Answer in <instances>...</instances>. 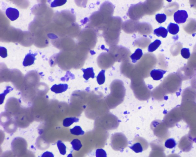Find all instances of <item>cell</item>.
<instances>
[{
	"instance_id": "obj_1",
	"label": "cell",
	"mask_w": 196,
	"mask_h": 157,
	"mask_svg": "<svg viewBox=\"0 0 196 157\" xmlns=\"http://www.w3.org/2000/svg\"><path fill=\"white\" fill-rule=\"evenodd\" d=\"M188 17V13L184 10H178L174 14V21L179 24L185 23Z\"/></svg>"
},
{
	"instance_id": "obj_2",
	"label": "cell",
	"mask_w": 196,
	"mask_h": 157,
	"mask_svg": "<svg viewBox=\"0 0 196 157\" xmlns=\"http://www.w3.org/2000/svg\"><path fill=\"white\" fill-rule=\"evenodd\" d=\"M6 15L11 21H14L18 18L19 12L17 9L9 7L7 9L5 12Z\"/></svg>"
},
{
	"instance_id": "obj_3",
	"label": "cell",
	"mask_w": 196,
	"mask_h": 157,
	"mask_svg": "<svg viewBox=\"0 0 196 157\" xmlns=\"http://www.w3.org/2000/svg\"><path fill=\"white\" fill-rule=\"evenodd\" d=\"M166 73V71L162 70L154 69L151 71L150 75L154 80H159L162 78L164 75Z\"/></svg>"
},
{
	"instance_id": "obj_4",
	"label": "cell",
	"mask_w": 196,
	"mask_h": 157,
	"mask_svg": "<svg viewBox=\"0 0 196 157\" xmlns=\"http://www.w3.org/2000/svg\"><path fill=\"white\" fill-rule=\"evenodd\" d=\"M37 54L28 53L26 55L23 62V66L26 67L32 65L36 59L35 56Z\"/></svg>"
},
{
	"instance_id": "obj_5",
	"label": "cell",
	"mask_w": 196,
	"mask_h": 157,
	"mask_svg": "<svg viewBox=\"0 0 196 157\" xmlns=\"http://www.w3.org/2000/svg\"><path fill=\"white\" fill-rule=\"evenodd\" d=\"M68 85L67 84H61L54 85L51 88V90L56 94H60L65 92L68 89Z\"/></svg>"
},
{
	"instance_id": "obj_6",
	"label": "cell",
	"mask_w": 196,
	"mask_h": 157,
	"mask_svg": "<svg viewBox=\"0 0 196 157\" xmlns=\"http://www.w3.org/2000/svg\"><path fill=\"white\" fill-rule=\"evenodd\" d=\"M81 70L84 73L83 77L86 80H89L90 78L94 79L95 77V73L93 68H87L86 69H82Z\"/></svg>"
},
{
	"instance_id": "obj_7",
	"label": "cell",
	"mask_w": 196,
	"mask_h": 157,
	"mask_svg": "<svg viewBox=\"0 0 196 157\" xmlns=\"http://www.w3.org/2000/svg\"><path fill=\"white\" fill-rule=\"evenodd\" d=\"M168 32V30L166 28L161 27L155 30L154 34L158 37H161L163 38H165L167 37Z\"/></svg>"
},
{
	"instance_id": "obj_8",
	"label": "cell",
	"mask_w": 196,
	"mask_h": 157,
	"mask_svg": "<svg viewBox=\"0 0 196 157\" xmlns=\"http://www.w3.org/2000/svg\"><path fill=\"white\" fill-rule=\"evenodd\" d=\"M143 55L141 49L138 48L136 50L135 52L130 56L133 63H136L137 60L140 59Z\"/></svg>"
},
{
	"instance_id": "obj_9",
	"label": "cell",
	"mask_w": 196,
	"mask_h": 157,
	"mask_svg": "<svg viewBox=\"0 0 196 157\" xmlns=\"http://www.w3.org/2000/svg\"><path fill=\"white\" fill-rule=\"evenodd\" d=\"M167 30L172 35H176L179 32V27L176 24L170 23L167 27Z\"/></svg>"
},
{
	"instance_id": "obj_10",
	"label": "cell",
	"mask_w": 196,
	"mask_h": 157,
	"mask_svg": "<svg viewBox=\"0 0 196 157\" xmlns=\"http://www.w3.org/2000/svg\"><path fill=\"white\" fill-rule=\"evenodd\" d=\"M79 119L76 117L67 118L64 120L63 125L65 127H69L74 123L79 122Z\"/></svg>"
},
{
	"instance_id": "obj_11",
	"label": "cell",
	"mask_w": 196,
	"mask_h": 157,
	"mask_svg": "<svg viewBox=\"0 0 196 157\" xmlns=\"http://www.w3.org/2000/svg\"><path fill=\"white\" fill-rule=\"evenodd\" d=\"M161 44V41L159 40H156L151 43L148 48L149 52H152L155 51Z\"/></svg>"
},
{
	"instance_id": "obj_12",
	"label": "cell",
	"mask_w": 196,
	"mask_h": 157,
	"mask_svg": "<svg viewBox=\"0 0 196 157\" xmlns=\"http://www.w3.org/2000/svg\"><path fill=\"white\" fill-rule=\"evenodd\" d=\"M105 70H102L98 74V75L97 77V83L99 85H102L104 84L105 82Z\"/></svg>"
},
{
	"instance_id": "obj_13",
	"label": "cell",
	"mask_w": 196,
	"mask_h": 157,
	"mask_svg": "<svg viewBox=\"0 0 196 157\" xmlns=\"http://www.w3.org/2000/svg\"><path fill=\"white\" fill-rule=\"evenodd\" d=\"M71 134L75 135H83L85 134L84 131L83 130L80 126H76L74 127L70 130Z\"/></svg>"
},
{
	"instance_id": "obj_14",
	"label": "cell",
	"mask_w": 196,
	"mask_h": 157,
	"mask_svg": "<svg viewBox=\"0 0 196 157\" xmlns=\"http://www.w3.org/2000/svg\"><path fill=\"white\" fill-rule=\"evenodd\" d=\"M71 144L72 145L73 149L75 151H79L83 146L80 141L77 139L73 140Z\"/></svg>"
},
{
	"instance_id": "obj_15",
	"label": "cell",
	"mask_w": 196,
	"mask_h": 157,
	"mask_svg": "<svg viewBox=\"0 0 196 157\" xmlns=\"http://www.w3.org/2000/svg\"><path fill=\"white\" fill-rule=\"evenodd\" d=\"M57 146L59 151L60 153L62 155H64L66 154V147L65 145L61 141H58L57 142Z\"/></svg>"
},
{
	"instance_id": "obj_16",
	"label": "cell",
	"mask_w": 196,
	"mask_h": 157,
	"mask_svg": "<svg viewBox=\"0 0 196 157\" xmlns=\"http://www.w3.org/2000/svg\"><path fill=\"white\" fill-rule=\"evenodd\" d=\"M130 148L136 153H140L143 151V148L140 143H135L132 146H130Z\"/></svg>"
},
{
	"instance_id": "obj_17",
	"label": "cell",
	"mask_w": 196,
	"mask_h": 157,
	"mask_svg": "<svg viewBox=\"0 0 196 157\" xmlns=\"http://www.w3.org/2000/svg\"><path fill=\"white\" fill-rule=\"evenodd\" d=\"M176 143L174 139L170 138L166 140L165 143V146L169 149H172L176 146Z\"/></svg>"
},
{
	"instance_id": "obj_18",
	"label": "cell",
	"mask_w": 196,
	"mask_h": 157,
	"mask_svg": "<svg viewBox=\"0 0 196 157\" xmlns=\"http://www.w3.org/2000/svg\"><path fill=\"white\" fill-rule=\"evenodd\" d=\"M166 15L164 13H158L155 16V19L157 21L160 23H163L166 20Z\"/></svg>"
},
{
	"instance_id": "obj_19",
	"label": "cell",
	"mask_w": 196,
	"mask_h": 157,
	"mask_svg": "<svg viewBox=\"0 0 196 157\" xmlns=\"http://www.w3.org/2000/svg\"><path fill=\"white\" fill-rule=\"evenodd\" d=\"M13 90V88L10 87H7L6 89L4 91L3 93L1 94V95H0V96H1V99H0V100H1V104H2L3 103L4 100L5 99V97L7 95V94L9 93L10 91H12Z\"/></svg>"
},
{
	"instance_id": "obj_20",
	"label": "cell",
	"mask_w": 196,
	"mask_h": 157,
	"mask_svg": "<svg viewBox=\"0 0 196 157\" xmlns=\"http://www.w3.org/2000/svg\"><path fill=\"white\" fill-rule=\"evenodd\" d=\"M181 54L184 58L188 59L191 56L189 49L188 48H184L181 51Z\"/></svg>"
},
{
	"instance_id": "obj_21",
	"label": "cell",
	"mask_w": 196,
	"mask_h": 157,
	"mask_svg": "<svg viewBox=\"0 0 196 157\" xmlns=\"http://www.w3.org/2000/svg\"><path fill=\"white\" fill-rule=\"evenodd\" d=\"M96 157H107V154L104 149H98L96 151Z\"/></svg>"
},
{
	"instance_id": "obj_22",
	"label": "cell",
	"mask_w": 196,
	"mask_h": 157,
	"mask_svg": "<svg viewBox=\"0 0 196 157\" xmlns=\"http://www.w3.org/2000/svg\"><path fill=\"white\" fill-rule=\"evenodd\" d=\"M67 2L66 0L65 1H54L52 2L51 5V7H55L64 5Z\"/></svg>"
},
{
	"instance_id": "obj_23",
	"label": "cell",
	"mask_w": 196,
	"mask_h": 157,
	"mask_svg": "<svg viewBox=\"0 0 196 157\" xmlns=\"http://www.w3.org/2000/svg\"><path fill=\"white\" fill-rule=\"evenodd\" d=\"M0 55L1 57L5 58L7 56V50L4 47H0Z\"/></svg>"
},
{
	"instance_id": "obj_24",
	"label": "cell",
	"mask_w": 196,
	"mask_h": 157,
	"mask_svg": "<svg viewBox=\"0 0 196 157\" xmlns=\"http://www.w3.org/2000/svg\"><path fill=\"white\" fill-rule=\"evenodd\" d=\"M41 157H54V155L51 152H46L43 153Z\"/></svg>"
},
{
	"instance_id": "obj_25",
	"label": "cell",
	"mask_w": 196,
	"mask_h": 157,
	"mask_svg": "<svg viewBox=\"0 0 196 157\" xmlns=\"http://www.w3.org/2000/svg\"><path fill=\"white\" fill-rule=\"evenodd\" d=\"M67 157H73L72 154L70 153L68 155Z\"/></svg>"
}]
</instances>
